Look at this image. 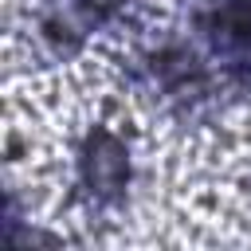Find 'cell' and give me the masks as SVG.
<instances>
[{"label": "cell", "instance_id": "cell-1", "mask_svg": "<svg viewBox=\"0 0 251 251\" xmlns=\"http://www.w3.org/2000/svg\"><path fill=\"white\" fill-rule=\"evenodd\" d=\"M78 165H82V180H86V188H90L94 196H102V200L118 196V192L126 188V180H129V157H126V145H122L110 129H94V133L86 137Z\"/></svg>", "mask_w": 251, "mask_h": 251}, {"label": "cell", "instance_id": "cell-2", "mask_svg": "<svg viewBox=\"0 0 251 251\" xmlns=\"http://www.w3.org/2000/svg\"><path fill=\"white\" fill-rule=\"evenodd\" d=\"M220 27L227 31V39L251 43V0H231L220 12Z\"/></svg>", "mask_w": 251, "mask_h": 251}, {"label": "cell", "instance_id": "cell-3", "mask_svg": "<svg viewBox=\"0 0 251 251\" xmlns=\"http://www.w3.org/2000/svg\"><path fill=\"white\" fill-rule=\"evenodd\" d=\"M82 4H106V0H82Z\"/></svg>", "mask_w": 251, "mask_h": 251}]
</instances>
